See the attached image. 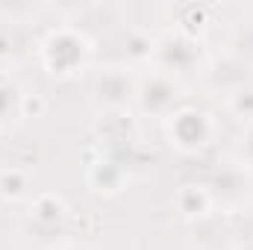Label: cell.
<instances>
[{
  "label": "cell",
  "instance_id": "1",
  "mask_svg": "<svg viewBox=\"0 0 253 250\" xmlns=\"http://www.w3.org/2000/svg\"><path fill=\"white\" fill-rule=\"evenodd\" d=\"M94 59V42L88 33H83L77 24H59L53 27L42 44H39V62L47 74L68 80L83 74Z\"/></svg>",
  "mask_w": 253,
  "mask_h": 250
},
{
  "label": "cell",
  "instance_id": "2",
  "mask_svg": "<svg viewBox=\"0 0 253 250\" xmlns=\"http://www.w3.org/2000/svg\"><path fill=\"white\" fill-rule=\"evenodd\" d=\"M212 118L197 109V106H177L168 118H165V132H168V144L183 153V156H197L209 147L212 141Z\"/></svg>",
  "mask_w": 253,
  "mask_h": 250
},
{
  "label": "cell",
  "instance_id": "3",
  "mask_svg": "<svg viewBox=\"0 0 253 250\" xmlns=\"http://www.w3.org/2000/svg\"><path fill=\"white\" fill-rule=\"evenodd\" d=\"M135 77L126 65H100L91 80V100L100 112L126 109L129 97H135Z\"/></svg>",
  "mask_w": 253,
  "mask_h": 250
},
{
  "label": "cell",
  "instance_id": "4",
  "mask_svg": "<svg viewBox=\"0 0 253 250\" xmlns=\"http://www.w3.org/2000/svg\"><path fill=\"white\" fill-rule=\"evenodd\" d=\"M180 97H183V85L174 80V74H168L162 68H153L135 85V100H138L141 112H150L159 118H168L177 109Z\"/></svg>",
  "mask_w": 253,
  "mask_h": 250
},
{
  "label": "cell",
  "instance_id": "5",
  "mask_svg": "<svg viewBox=\"0 0 253 250\" xmlns=\"http://www.w3.org/2000/svg\"><path fill=\"white\" fill-rule=\"evenodd\" d=\"M85 183L97 194H118L126 183V168L100 144H91L85 150Z\"/></svg>",
  "mask_w": 253,
  "mask_h": 250
},
{
  "label": "cell",
  "instance_id": "6",
  "mask_svg": "<svg viewBox=\"0 0 253 250\" xmlns=\"http://www.w3.org/2000/svg\"><path fill=\"white\" fill-rule=\"evenodd\" d=\"M94 132H97V144L109 153L112 147L118 144H129L138 132V121L129 109H109V112H100L97 115V124H94Z\"/></svg>",
  "mask_w": 253,
  "mask_h": 250
},
{
  "label": "cell",
  "instance_id": "7",
  "mask_svg": "<svg viewBox=\"0 0 253 250\" xmlns=\"http://www.w3.org/2000/svg\"><path fill=\"white\" fill-rule=\"evenodd\" d=\"M174 203H177V212H180L186 221H200V218H206V215L212 212V206H215L212 191H209V186H203V183H186V186H180Z\"/></svg>",
  "mask_w": 253,
  "mask_h": 250
},
{
  "label": "cell",
  "instance_id": "8",
  "mask_svg": "<svg viewBox=\"0 0 253 250\" xmlns=\"http://www.w3.org/2000/svg\"><path fill=\"white\" fill-rule=\"evenodd\" d=\"M68 203H65L62 194L56 191H42L30 200V221H36L39 227H62L68 221Z\"/></svg>",
  "mask_w": 253,
  "mask_h": 250
},
{
  "label": "cell",
  "instance_id": "9",
  "mask_svg": "<svg viewBox=\"0 0 253 250\" xmlns=\"http://www.w3.org/2000/svg\"><path fill=\"white\" fill-rule=\"evenodd\" d=\"M33 191V180H30V171L27 168H18V165H9L0 171V200L6 203H21L27 200Z\"/></svg>",
  "mask_w": 253,
  "mask_h": 250
},
{
  "label": "cell",
  "instance_id": "10",
  "mask_svg": "<svg viewBox=\"0 0 253 250\" xmlns=\"http://www.w3.org/2000/svg\"><path fill=\"white\" fill-rule=\"evenodd\" d=\"M209 24H212L209 21V6H203V3H186L177 12V33L191 39V42H197L206 33Z\"/></svg>",
  "mask_w": 253,
  "mask_h": 250
},
{
  "label": "cell",
  "instance_id": "11",
  "mask_svg": "<svg viewBox=\"0 0 253 250\" xmlns=\"http://www.w3.org/2000/svg\"><path fill=\"white\" fill-rule=\"evenodd\" d=\"M227 106H230V112L239 115V118H253V85L251 83H245L242 88L230 91V94H227Z\"/></svg>",
  "mask_w": 253,
  "mask_h": 250
},
{
  "label": "cell",
  "instance_id": "12",
  "mask_svg": "<svg viewBox=\"0 0 253 250\" xmlns=\"http://www.w3.org/2000/svg\"><path fill=\"white\" fill-rule=\"evenodd\" d=\"M21 106V94H18V85L0 71V124L9 118V112H18Z\"/></svg>",
  "mask_w": 253,
  "mask_h": 250
},
{
  "label": "cell",
  "instance_id": "13",
  "mask_svg": "<svg viewBox=\"0 0 253 250\" xmlns=\"http://www.w3.org/2000/svg\"><path fill=\"white\" fill-rule=\"evenodd\" d=\"M44 109H47V100H44L39 91L21 94V106H18V115H21V118H42Z\"/></svg>",
  "mask_w": 253,
  "mask_h": 250
},
{
  "label": "cell",
  "instance_id": "14",
  "mask_svg": "<svg viewBox=\"0 0 253 250\" xmlns=\"http://www.w3.org/2000/svg\"><path fill=\"white\" fill-rule=\"evenodd\" d=\"M12 56V36L6 27H0V59H9Z\"/></svg>",
  "mask_w": 253,
  "mask_h": 250
},
{
  "label": "cell",
  "instance_id": "15",
  "mask_svg": "<svg viewBox=\"0 0 253 250\" xmlns=\"http://www.w3.org/2000/svg\"><path fill=\"white\" fill-rule=\"evenodd\" d=\"M47 250H85V248H80V245H74V242H56V245H50Z\"/></svg>",
  "mask_w": 253,
  "mask_h": 250
}]
</instances>
